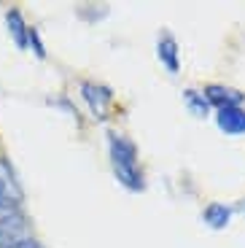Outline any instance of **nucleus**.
Returning a JSON list of instances; mask_svg holds the SVG:
<instances>
[{
	"label": "nucleus",
	"instance_id": "obj_1",
	"mask_svg": "<svg viewBox=\"0 0 245 248\" xmlns=\"http://www.w3.org/2000/svg\"><path fill=\"white\" fill-rule=\"evenodd\" d=\"M105 135H108V159H110L116 181L129 192H143L146 189V175H143V168L138 162L140 159L138 146L124 132L108 130Z\"/></svg>",
	"mask_w": 245,
	"mask_h": 248
},
{
	"label": "nucleus",
	"instance_id": "obj_2",
	"mask_svg": "<svg viewBox=\"0 0 245 248\" xmlns=\"http://www.w3.org/2000/svg\"><path fill=\"white\" fill-rule=\"evenodd\" d=\"M32 237V227L22 205L0 211V248H14L16 243Z\"/></svg>",
	"mask_w": 245,
	"mask_h": 248
},
{
	"label": "nucleus",
	"instance_id": "obj_3",
	"mask_svg": "<svg viewBox=\"0 0 245 248\" xmlns=\"http://www.w3.org/2000/svg\"><path fill=\"white\" fill-rule=\"evenodd\" d=\"M78 92H81V100L86 103V108H89V113H92L94 119H100V122H105V119L110 116V111H113V92H110V87H105V84H100V81H81L78 84Z\"/></svg>",
	"mask_w": 245,
	"mask_h": 248
},
{
	"label": "nucleus",
	"instance_id": "obj_4",
	"mask_svg": "<svg viewBox=\"0 0 245 248\" xmlns=\"http://www.w3.org/2000/svg\"><path fill=\"white\" fill-rule=\"evenodd\" d=\"M25 192L19 186L16 170L11 168V162L6 156H0V211L3 208H14V205H22Z\"/></svg>",
	"mask_w": 245,
	"mask_h": 248
},
{
	"label": "nucleus",
	"instance_id": "obj_5",
	"mask_svg": "<svg viewBox=\"0 0 245 248\" xmlns=\"http://www.w3.org/2000/svg\"><path fill=\"white\" fill-rule=\"evenodd\" d=\"M156 57H159L162 68L170 76L181 73V51H178V41L172 32H167V30L159 32V38H156Z\"/></svg>",
	"mask_w": 245,
	"mask_h": 248
},
{
	"label": "nucleus",
	"instance_id": "obj_6",
	"mask_svg": "<svg viewBox=\"0 0 245 248\" xmlns=\"http://www.w3.org/2000/svg\"><path fill=\"white\" fill-rule=\"evenodd\" d=\"M202 94L205 100L210 103V108H232V106H243L245 103V94L240 89H232V87H224V84H205L202 87Z\"/></svg>",
	"mask_w": 245,
	"mask_h": 248
},
{
	"label": "nucleus",
	"instance_id": "obj_7",
	"mask_svg": "<svg viewBox=\"0 0 245 248\" xmlns=\"http://www.w3.org/2000/svg\"><path fill=\"white\" fill-rule=\"evenodd\" d=\"M6 30L8 35H11L14 46H16L19 51H27V35H30V25H27L25 14H22V8L11 6L6 11Z\"/></svg>",
	"mask_w": 245,
	"mask_h": 248
},
{
	"label": "nucleus",
	"instance_id": "obj_8",
	"mask_svg": "<svg viewBox=\"0 0 245 248\" xmlns=\"http://www.w3.org/2000/svg\"><path fill=\"white\" fill-rule=\"evenodd\" d=\"M215 124L224 135H245V108L232 106V108H218L215 111Z\"/></svg>",
	"mask_w": 245,
	"mask_h": 248
},
{
	"label": "nucleus",
	"instance_id": "obj_9",
	"mask_svg": "<svg viewBox=\"0 0 245 248\" xmlns=\"http://www.w3.org/2000/svg\"><path fill=\"white\" fill-rule=\"evenodd\" d=\"M232 208L224 202H210L205 205L202 211V221L208 224L210 230H224V227H229V221H232Z\"/></svg>",
	"mask_w": 245,
	"mask_h": 248
},
{
	"label": "nucleus",
	"instance_id": "obj_10",
	"mask_svg": "<svg viewBox=\"0 0 245 248\" xmlns=\"http://www.w3.org/2000/svg\"><path fill=\"white\" fill-rule=\"evenodd\" d=\"M184 106L189 108V113L197 116V119H208L210 111H213L210 103L205 100L202 89H184Z\"/></svg>",
	"mask_w": 245,
	"mask_h": 248
},
{
	"label": "nucleus",
	"instance_id": "obj_11",
	"mask_svg": "<svg viewBox=\"0 0 245 248\" xmlns=\"http://www.w3.org/2000/svg\"><path fill=\"white\" fill-rule=\"evenodd\" d=\"M27 51H32L38 60H46V46H43V41H41L38 27H32V25H30V35H27Z\"/></svg>",
	"mask_w": 245,
	"mask_h": 248
},
{
	"label": "nucleus",
	"instance_id": "obj_12",
	"mask_svg": "<svg viewBox=\"0 0 245 248\" xmlns=\"http://www.w3.org/2000/svg\"><path fill=\"white\" fill-rule=\"evenodd\" d=\"M14 248H43L41 243L35 240V237H27V240H22V243H16Z\"/></svg>",
	"mask_w": 245,
	"mask_h": 248
},
{
	"label": "nucleus",
	"instance_id": "obj_13",
	"mask_svg": "<svg viewBox=\"0 0 245 248\" xmlns=\"http://www.w3.org/2000/svg\"><path fill=\"white\" fill-rule=\"evenodd\" d=\"M243 213H245V200H243Z\"/></svg>",
	"mask_w": 245,
	"mask_h": 248
}]
</instances>
